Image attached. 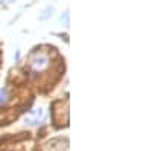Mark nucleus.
<instances>
[{"mask_svg": "<svg viewBox=\"0 0 152 151\" xmlns=\"http://www.w3.org/2000/svg\"><path fill=\"white\" fill-rule=\"evenodd\" d=\"M49 63H50V60H49L47 54H44V52H37V54H34V57L31 58V69H32V72H35V73H40V72H43V70H46V69L49 67Z\"/></svg>", "mask_w": 152, "mask_h": 151, "instance_id": "obj_1", "label": "nucleus"}, {"mask_svg": "<svg viewBox=\"0 0 152 151\" xmlns=\"http://www.w3.org/2000/svg\"><path fill=\"white\" fill-rule=\"evenodd\" d=\"M44 119V110L41 107L34 108L32 111H29L26 116H24V122L29 125H38L41 121Z\"/></svg>", "mask_w": 152, "mask_h": 151, "instance_id": "obj_2", "label": "nucleus"}, {"mask_svg": "<svg viewBox=\"0 0 152 151\" xmlns=\"http://www.w3.org/2000/svg\"><path fill=\"white\" fill-rule=\"evenodd\" d=\"M8 98H9L8 90H6V89H0V105L6 104V102H8Z\"/></svg>", "mask_w": 152, "mask_h": 151, "instance_id": "obj_3", "label": "nucleus"}]
</instances>
